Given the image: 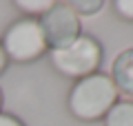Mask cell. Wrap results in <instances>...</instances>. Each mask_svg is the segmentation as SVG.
<instances>
[{"instance_id": "cell-5", "label": "cell", "mask_w": 133, "mask_h": 126, "mask_svg": "<svg viewBox=\"0 0 133 126\" xmlns=\"http://www.w3.org/2000/svg\"><path fill=\"white\" fill-rule=\"evenodd\" d=\"M109 78L113 80L118 93L133 97V49H124L115 55V60L111 62Z\"/></svg>"}, {"instance_id": "cell-1", "label": "cell", "mask_w": 133, "mask_h": 126, "mask_svg": "<svg viewBox=\"0 0 133 126\" xmlns=\"http://www.w3.org/2000/svg\"><path fill=\"white\" fill-rule=\"evenodd\" d=\"M118 102V89L107 73H91L78 80L69 91L66 108L80 122H98Z\"/></svg>"}, {"instance_id": "cell-2", "label": "cell", "mask_w": 133, "mask_h": 126, "mask_svg": "<svg viewBox=\"0 0 133 126\" xmlns=\"http://www.w3.org/2000/svg\"><path fill=\"white\" fill-rule=\"evenodd\" d=\"M49 60L60 75L78 82L91 73H98V66L102 62V47L93 36L82 33L71 44L49 51Z\"/></svg>"}, {"instance_id": "cell-4", "label": "cell", "mask_w": 133, "mask_h": 126, "mask_svg": "<svg viewBox=\"0 0 133 126\" xmlns=\"http://www.w3.org/2000/svg\"><path fill=\"white\" fill-rule=\"evenodd\" d=\"M42 36L47 40L49 51L62 49L71 44L76 38L82 36V22L80 16L71 9L69 2H53V7L38 18Z\"/></svg>"}, {"instance_id": "cell-9", "label": "cell", "mask_w": 133, "mask_h": 126, "mask_svg": "<svg viewBox=\"0 0 133 126\" xmlns=\"http://www.w3.org/2000/svg\"><path fill=\"white\" fill-rule=\"evenodd\" d=\"M113 9H115V13H118L122 20L133 22V0H115Z\"/></svg>"}, {"instance_id": "cell-8", "label": "cell", "mask_w": 133, "mask_h": 126, "mask_svg": "<svg viewBox=\"0 0 133 126\" xmlns=\"http://www.w3.org/2000/svg\"><path fill=\"white\" fill-rule=\"evenodd\" d=\"M69 5H71V9L82 18V16H95L98 11L104 9L107 2L104 0H71Z\"/></svg>"}, {"instance_id": "cell-11", "label": "cell", "mask_w": 133, "mask_h": 126, "mask_svg": "<svg viewBox=\"0 0 133 126\" xmlns=\"http://www.w3.org/2000/svg\"><path fill=\"white\" fill-rule=\"evenodd\" d=\"M7 55H5V51H2V47H0V73H2V71H5V66H7Z\"/></svg>"}, {"instance_id": "cell-10", "label": "cell", "mask_w": 133, "mask_h": 126, "mask_svg": "<svg viewBox=\"0 0 133 126\" xmlns=\"http://www.w3.org/2000/svg\"><path fill=\"white\" fill-rule=\"evenodd\" d=\"M0 126H24V124L11 113H0Z\"/></svg>"}, {"instance_id": "cell-7", "label": "cell", "mask_w": 133, "mask_h": 126, "mask_svg": "<svg viewBox=\"0 0 133 126\" xmlns=\"http://www.w3.org/2000/svg\"><path fill=\"white\" fill-rule=\"evenodd\" d=\"M14 7L22 11L24 18H36L38 20L42 13H47L53 7V0H16Z\"/></svg>"}, {"instance_id": "cell-6", "label": "cell", "mask_w": 133, "mask_h": 126, "mask_svg": "<svg viewBox=\"0 0 133 126\" xmlns=\"http://www.w3.org/2000/svg\"><path fill=\"white\" fill-rule=\"evenodd\" d=\"M102 122L104 126H133V100H118Z\"/></svg>"}, {"instance_id": "cell-3", "label": "cell", "mask_w": 133, "mask_h": 126, "mask_svg": "<svg viewBox=\"0 0 133 126\" xmlns=\"http://www.w3.org/2000/svg\"><path fill=\"white\" fill-rule=\"evenodd\" d=\"M0 47L5 51L7 60L18 62V64L36 62L49 51L40 22L36 18H20L16 22H11L2 36Z\"/></svg>"}, {"instance_id": "cell-12", "label": "cell", "mask_w": 133, "mask_h": 126, "mask_svg": "<svg viewBox=\"0 0 133 126\" xmlns=\"http://www.w3.org/2000/svg\"><path fill=\"white\" fill-rule=\"evenodd\" d=\"M0 113H2V91H0Z\"/></svg>"}]
</instances>
